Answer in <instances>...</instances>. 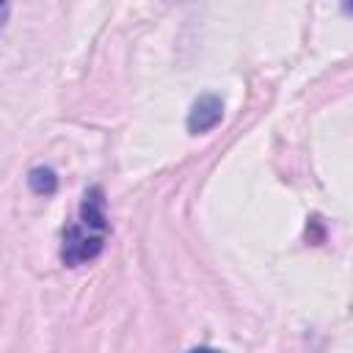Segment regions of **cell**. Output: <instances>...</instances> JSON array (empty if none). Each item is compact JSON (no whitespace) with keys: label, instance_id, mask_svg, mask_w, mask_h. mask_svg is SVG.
Returning a JSON list of instances; mask_svg holds the SVG:
<instances>
[{"label":"cell","instance_id":"6da1fadb","mask_svg":"<svg viewBox=\"0 0 353 353\" xmlns=\"http://www.w3.org/2000/svg\"><path fill=\"white\" fill-rule=\"evenodd\" d=\"M108 232H110V221L105 212V193L99 185H94L83 193L77 218L63 229V245H61L63 265L77 268L97 259L105 248Z\"/></svg>","mask_w":353,"mask_h":353},{"label":"cell","instance_id":"7a4b0ae2","mask_svg":"<svg viewBox=\"0 0 353 353\" xmlns=\"http://www.w3.org/2000/svg\"><path fill=\"white\" fill-rule=\"evenodd\" d=\"M223 116V102L215 94H204L193 102L190 113H188V130L190 135H201L207 130H212Z\"/></svg>","mask_w":353,"mask_h":353},{"label":"cell","instance_id":"3957f363","mask_svg":"<svg viewBox=\"0 0 353 353\" xmlns=\"http://www.w3.org/2000/svg\"><path fill=\"white\" fill-rule=\"evenodd\" d=\"M28 185H30L33 193H39V196H50V193H55V188H58V176H55L52 168L39 165V168H33V171L28 174Z\"/></svg>","mask_w":353,"mask_h":353},{"label":"cell","instance_id":"277c9868","mask_svg":"<svg viewBox=\"0 0 353 353\" xmlns=\"http://www.w3.org/2000/svg\"><path fill=\"white\" fill-rule=\"evenodd\" d=\"M188 353H218L215 347H193V350H188Z\"/></svg>","mask_w":353,"mask_h":353},{"label":"cell","instance_id":"5b68a950","mask_svg":"<svg viewBox=\"0 0 353 353\" xmlns=\"http://www.w3.org/2000/svg\"><path fill=\"white\" fill-rule=\"evenodd\" d=\"M6 14H8V6H6V3H0V25H3V19H6Z\"/></svg>","mask_w":353,"mask_h":353}]
</instances>
